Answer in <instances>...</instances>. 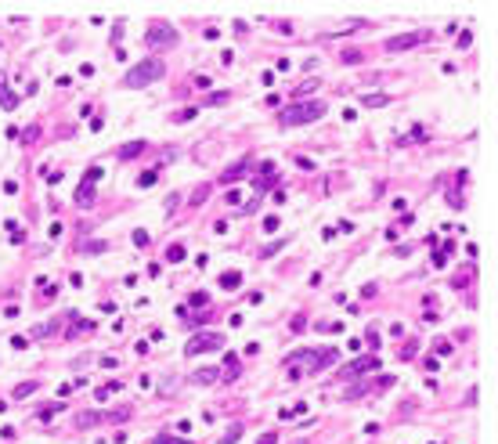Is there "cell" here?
<instances>
[{"label":"cell","instance_id":"7402d4cb","mask_svg":"<svg viewBox=\"0 0 498 444\" xmlns=\"http://www.w3.org/2000/svg\"><path fill=\"white\" fill-rule=\"evenodd\" d=\"M238 437H242V426H231V430L224 434V437H220L217 444H238Z\"/></svg>","mask_w":498,"mask_h":444},{"label":"cell","instance_id":"e0dca14e","mask_svg":"<svg viewBox=\"0 0 498 444\" xmlns=\"http://www.w3.org/2000/svg\"><path fill=\"white\" fill-rule=\"evenodd\" d=\"M470 282H473V264L466 267L462 274H455V278H451V285H455V289H462V285H470Z\"/></svg>","mask_w":498,"mask_h":444},{"label":"cell","instance_id":"d4e9b609","mask_svg":"<svg viewBox=\"0 0 498 444\" xmlns=\"http://www.w3.org/2000/svg\"><path fill=\"white\" fill-rule=\"evenodd\" d=\"M80 249H83V253H105L109 246H105V242H83V238H80Z\"/></svg>","mask_w":498,"mask_h":444},{"label":"cell","instance_id":"5b68a950","mask_svg":"<svg viewBox=\"0 0 498 444\" xmlns=\"http://www.w3.org/2000/svg\"><path fill=\"white\" fill-rule=\"evenodd\" d=\"M379 369V358L375 354H368V358H357V361H350V365H343V379H357V376H365V372H375Z\"/></svg>","mask_w":498,"mask_h":444},{"label":"cell","instance_id":"52a82bcc","mask_svg":"<svg viewBox=\"0 0 498 444\" xmlns=\"http://www.w3.org/2000/svg\"><path fill=\"white\" fill-rule=\"evenodd\" d=\"M249 166H253V159H249V156H242L238 163H231L228 170L220 174V185H238V181L246 177V170H249Z\"/></svg>","mask_w":498,"mask_h":444},{"label":"cell","instance_id":"8992f818","mask_svg":"<svg viewBox=\"0 0 498 444\" xmlns=\"http://www.w3.org/2000/svg\"><path fill=\"white\" fill-rule=\"evenodd\" d=\"M145 43H152V47H163V43H177V29H170V25H152L145 33Z\"/></svg>","mask_w":498,"mask_h":444},{"label":"cell","instance_id":"cb8c5ba5","mask_svg":"<svg viewBox=\"0 0 498 444\" xmlns=\"http://www.w3.org/2000/svg\"><path fill=\"white\" fill-rule=\"evenodd\" d=\"M314 329H318V332H339L343 321H314Z\"/></svg>","mask_w":498,"mask_h":444},{"label":"cell","instance_id":"ab89813d","mask_svg":"<svg viewBox=\"0 0 498 444\" xmlns=\"http://www.w3.org/2000/svg\"><path fill=\"white\" fill-rule=\"evenodd\" d=\"M188 303H191V307H206V293H191Z\"/></svg>","mask_w":498,"mask_h":444},{"label":"cell","instance_id":"8fae6325","mask_svg":"<svg viewBox=\"0 0 498 444\" xmlns=\"http://www.w3.org/2000/svg\"><path fill=\"white\" fill-rule=\"evenodd\" d=\"M76 206H94V185H80L76 188Z\"/></svg>","mask_w":498,"mask_h":444},{"label":"cell","instance_id":"74e56055","mask_svg":"<svg viewBox=\"0 0 498 444\" xmlns=\"http://www.w3.org/2000/svg\"><path fill=\"white\" fill-rule=\"evenodd\" d=\"M256 444H278V434L267 430V434H260V441H256Z\"/></svg>","mask_w":498,"mask_h":444},{"label":"cell","instance_id":"603a6c76","mask_svg":"<svg viewBox=\"0 0 498 444\" xmlns=\"http://www.w3.org/2000/svg\"><path fill=\"white\" fill-rule=\"evenodd\" d=\"M51 332H58V321H47V325H36V329H33V340H40V336H51Z\"/></svg>","mask_w":498,"mask_h":444},{"label":"cell","instance_id":"d6986e66","mask_svg":"<svg viewBox=\"0 0 498 444\" xmlns=\"http://www.w3.org/2000/svg\"><path fill=\"white\" fill-rule=\"evenodd\" d=\"M156 181H159V170H145V174L138 177V188H152Z\"/></svg>","mask_w":498,"mask_h":444},{"label":"cell","instance_id":"3957f363","mask_svg":"<svg viewBox=\"0 0 498 444\" xmlns=\"http://www.w3.org/2000/svg\"><path fill=\"white\" fill-rule=\"evenodd\" d=\"M217 347H224V336L220 332H199V336H191V340H188L184 354L195 358V354H209V350H217Z\"/></svg>","mask_w":498,"mask_h":444},{"label":"cell","instance_id":"6da1fadb","mask_svg":"<svg viewBox=\"0 0 498 444\" xmlns=\"http://www.w3.org/2000/svg\"><path fill=\"white\" fill-rule=\"evenodd\" d=\"M325 116V101H296L289 109H282V127H304V123H314V119Z\"/></svg>","mask_w":498,"mask_h":444},{"label":"cell","instance_id":"1f68e13d","mask_svg":"<svg viewBox=\"0 0 498 444\" xmlns=\"http://www.w3.org/2000/svg\"><path fill=\"white\" fill-rule=\"evenodd\" d=\"M314 87H318V80H314V83H311V80H307V83H300V87H296V98H307Z\"/></svg>","mask_w":498,"mask_h":444},{"label":"cell","instance_id":"60d3db41","mask_svg":"<svg viewBox=\"0 0 498 444\" xmlns=\"http://www.w3.org/2000/svg\"><path fill=\"white\" fill-rule=\"evenodd\" d=\"M444 264H448V253L437 249V253H433V267H444Z\"/></svg>","mask_w":498,"mask_h":444},{"label":"cell","instance_id":"e575fe53","mask_svg":"<svg viewBox=\"0 0 498 444\" xmlns=\"http://www.w3.org/2000/svg\"><path fill=\"white\" fill-rule=\"evenodd\" d=\"M58 412H62V405H51V408H43V412H40V419L47 423V419H54V416H58Z\"/></svg>","mask_w":498,"mask_h":444},{"label":"cell","instance_id":"9a60e30c","mask_svg":"<svg viewBox=\"0 0 498 444\" xmlns=\"http://www.w3.org/2000/svg\"><path fill=\"white\" fill-rule=\"evenodd\" d=\"M166 260H170V264H180V260H184V246H180V242H170V246H166Z\"/></svg>","mask_w":498,"mask_h":444},{"label":"cell","instance_id":"836d02e7","mask_svg":"<svg viewBox=\"0 0 498 444\" xmlns=\"http://www.w3.org/2000/svg\"><path fill=\"white\" fill-rule=\"evenodd\" d=\"M365 343L372 347V354H375V347H379V332H375V329H368V332H365Z\"/></svg>","mask_w":498,"mask_h":444},{"label":"cell","instance_id":"2e32d148","mask_svg":"<svg viewBox=\"0 0 498 444\" xmlns=\"http://www.w3.org/2000/svg\"><path fill=\"white\" fill-rule=\"evenodd\" d=\"M36 387H40L36 379H29V383H18V387H14V397H18V401H22V397H29V394H36Z\"/></svg>","mask_w":498,"mask_h":444},{"label":"cell","instance_id":"30bf717a","mask_svg":"<svg viewBox=\"0 0 498 444\" xmlns=\"http://www.w3.org/2000/svg\"><path fill=\"white\" fill-rule=\"evenodd\" d=\"M145 148H148V141H127L123 148H119V159H134V156H141Z\"/></svg>","mask_w":498,"mask_h":444},{"label":"cell","instance_id":"ac0fdd59","mask_svg":"<svg viewBox=\"0 0 498 444\" xmlns=\"http://www.w3.org/2000/svg\"><path fill=\"white\" fill-rule=\"evenodd\" d=\"M195 116H199V109H177L170 119H173V123H188V119H195Z\"/></svg>","mask_w":498,"mask_h":444},{"label":"cell","instance_id":"7c38bea8","mask_svg":"<svg viewBox=\"0 0 498 444\" xmlns=\"http://www.w3.org/2000/svg\"><path fill=\"white\" fill-rule=\"evenodd\" d=\"M235 379H238V358L228 354L224 358V383H235Z\"/></svg>","mask_w":498,"mask_h":444},{"label":"cell","instance_id":"4dcf8cb0","mask_svg":"<svg viewBox=\"0 0 498 444\" xmlns=\"http://www.w3.org/2000/svg\"><path fill=\"white\" fill-rule=\"evenodd\" d=\"M433 350H437V354H441V358H448V354H451V350H455V347H451L448 340H437V343H433Z\"/></svg>","mask_w":498,"mask_h":444},{"label":"cell","instance_id":"ba28073f","mask_svg":"<svg viewBox=\"0 0 498 444\" xmlns=\"http://www.w3.org/2000/svg\"><path fill=\"white\" fill-rule=\"evenodd\" d=\"M101 423H109V412H80L76 416L80 430H94V426H101Z\"/></svg>","mask_w":498,"mask_h":444},{"label":"cell","instance_id":"f35d334b","mask_svg":"<svg viewBox=\"0 0 498 444\" xmlns=\"http://www.w3.org/2000/svg\"><path fill=\"white\" fill-rule=\"evenodd\" d=\"M304 329H307V318L296 314V318H293V332H304Z\"/></svg>","mask_w":498,"mask_h":444},{"label":"cell","instance_id":"9c48e42d","mask_svg":"<svg viewBox=\"0 0 498 444\" xmlns=\"http://www.w3.org/2000/svg\"><path fill=\"white\" fill-rule=\"evenodd\" d=\"M275 181H278V174H275V163H271V159H264V163H260V188H256V192L271 188Z\"/></svg>","mask_w":498,"mask_h":444},{"label":"cell","instance_id":"44dd1931","mask_svg":"<svg viewBox=\"0 0 498 444\" xmlns=\"http://www.w3.org/2000/svg\"><path fill=\"white\" fill-rule=\"evenodd\" d=\"M339 58H343L346 65H361V62H365V54H361V51H354V47H350V51H343Z\"/></svg>","mask_w":498,"mask_h":444},{"label":"cell","instance_id":"5bb4252c","mask_svg":"<svg viewBox=\"0 0 498 444\" xmlns=\"http://www.w3.org/2000/svg\"><path fill=\"white\" fill-rule=\"evenodd\" d=\"M361 105H365V109H383V105H390V98L386 94H365Z\"/></svg>","mask_w":498,"mask_h":444},{"label":"cell","instance_id":"b9f144b4","mask_svg":"<svg viewBox=\"0 0 498 444\" xmlns=\"http://www.w3.org/2000/svg\"><path fill=\"white\" fill-rule=\"evenodd\" d=\"M264 231H278V217H264Z\"/></svg>","mask_w":498,"mask_h":444},{"label":"cell","instance_id":"d590c367","mask_svg":"<svg viewBox=\"0 0 498 444\" xmlns=\"http://www.w3.org/2000/svg\"><path fill=\"white\" fill-rule=\"evenodd\" d=\"M152 444H188V441H177V437H166V434H156Z\"/></svg>","mask_w":498,"mask_h":444},{"label":"cell","instance_id":"484cf974","mask_svg":"<svg viewBox=\"0 0 498 444\" xmlns=\"http://www.w3.org/2000/svg\"><path fill=\"white\" fill-rule=\"evenodd\" d=\"M36 141H40V127L33 123V127H29V130L22 134V145H36Z\"/></svg>","mask_w":498,"mask_h":444},{"label":"cell","instance_id":"7a4b0ae2","mask_svg":"<svg viewBox=\"0 0 498 444\" xmlns=\"http://www.w3.org/2000/svg\"><path fill=\"white\" fill-rule=\"evenodd\" d=\"M163 72H166L163 58H145V62H138V65L123 76V87H148V83L163 80Z\"/></svg>","mask_w":498,"mask_h":444},{"label":"cell","instance_id":"8d00e7d4","mask_svg":"<svg viewBox=\"0 0 498 444\" xmlns=\"http://www.w3.org/2000/svg\"><path fill=\"white\" fill-rule=\"evenodd\" d=\"M415 347H419V343H412V340H408V343L401 347V358H404V361H408V358H415Z\"/></svg>","mask_w":498,"mask_h":444},{"label":"cell","instance_id":"d6a6232c","mask_svg":"<svg viewBox=\"0 0 498 444\" xmlns=\"http://www.w3.org/2000/svg\"><path fill=\"white\" fill-rule=\"evenodd\" d=\"M112 390H119V383H116V379H112V383H105V387L98 390V401H105V397H109Z\"/></svg>","mask_w":498,"mask_h":444},{"label":"cell","instance_id":"277c9868","mask_svg":"<svg viewBox=\"0 0 498 444\" xmlns=\"http://www.w3.org/2000/svg\"><path fill=\"white\" fill-rule=\"evenodd\" d=\"M422 40H430L426 29H422V33H401V36H390L386 40V51L397 54V51H408V47H415V43H422Z\"/></svg>","mask_w":498,"mask_h":444},{"label":"cell","instance_id":"4316f807","mask_svg":"<svg viewBox=\"0 0 498 444\" xmlns=\"http://www.w3.org/2000/svg\"><path fill=\"white\" fill-rule=\"evenodd\" d=\"M0 105H4V109H14V105H18V98H14L11 90H4V87H0Z\"/></svg>","mask_w":498,"mask_h":444},{"label":"cell","instance_id":"7bdbcfd3","mask_svg":"<svg viewBox=\"0 0 498 444\" xmlns=\"http://www.w3.org/2000/svg\"><path fill=\"white\" fill-rule=\"evenodd\" d=\"M134 246H148V231H134Z\"/></svg>","mask_w":498,"mask_h":444},{"label":"cell","instance_id":"ffe728a7","mask_svg":"<svg viewBox=\"0 0 498 444\" xmlns=\"http://www.w3.org/2000/svg\"><path fill=\"white\" fill-rule=\"evenodd\" d=\"M191 379H195V383H202V387H209V383L217 379V372H213V369H199V372H195Z\"/></svg>","mask_w":498,"mask_h":444},{"label":"cell","instance_id":"f546056e","mask_svg":"<svg viewBox=\"0 0 498 444\" xmlns=\"http://www.w3.org/2000/svg\"><path fill=\"white\" fill-rule=\"evenodd\" d=\"M83 177H87L83 185H98V181H101V166H90V170H87Z\"/></svg>","mask_w":498,"mask_h":444},{"label":"cell","instance_id":"83f0119b","mask_svg":"<svg viewBox=\"0 0 498 444\" xmlns=\"http://www.w3.org/2000/svg\"><path fill=\"white\" fill-rule=\"evenodd\" d=\"M224 101H231L228 90H217V94H209V98H206V105H224Z\"/></svg>","mask_w":498,"mask_h":444},{"label":"cell","instance_id":"f1b7e54d","mask_svg":"<svg viewBox=\"0 0 498 444\" xmlns=\"http://www.w3.org/2000/svg\"><path fill=\"white\" fill-rule=\"evenodd\" d=\"M206 195H209V188H206V185H202V188H195V192H191V206H202V203H206Z\"/></svg>","mask_w":498,"mask_h":444},{"label":"cell","instance_id":"4fadbf2b","mask_svg":"<svg viewBox=\"0 0 498 444\" xmlns=\"http://www.w3.org/2000/svg\"><path fill=\"white\" fill-rule=\"evenodd\" d=\"M220 285L231 293V289H238V285H242V274H238V271H224V274H220Z\"/></svg>","mask_w":498,"mask_h":444}]
</instances>
